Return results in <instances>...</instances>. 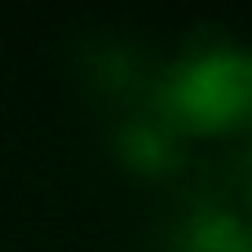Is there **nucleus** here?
I'll return each mask as SVG.
<instances>
[{
    "mask_svg": "<svg viewBox=\"0 0 252 252\" xmlns=\"http://www.w3.org/2000/svg\"><path fill=\"white\" fill-rule=\"evenodd\" d=\"M159 124L177 137H226L252 124V49L199 44L159 80Z\"/></svg>",
    "mask_w": 252,
    "mask_h": 252,
    "instance_id": "obj_1",
    "label": "nucleus"
},
{
    "mask_svg": "<svg viewBox=\"0 0 252 252\" xmlns=\"http://www.w3.org/2000/svg\"><path fill=\"white\" fill-rule=\"evenodd\" d=\"M173 252H252V221L235 208L199 204L177 221Z\"/></svg>",
    "mask_w": 252,
    "mask_h": 252,
    "instance_id": "obj_2",
    "label": "nucleus"
},
{
    "mask_svg": "<svg viewBox=\"0 0 252 252\" xmlns=\"http://www.w3.org/2000/svg\"><path fill=\"white\" fill-rule=\"evenodd\" d=\"M177 142H182V137H177L173 128H164V124H142V128L128 133L124 155H128V164H137L142 173H168V168L182 159V146H177Z\"/></svg>",
    "mask_w": 252,
    "mask_h": 252,
    "instance_id": "obj_3",
    "label": "nucleus"
}]
</instances>
